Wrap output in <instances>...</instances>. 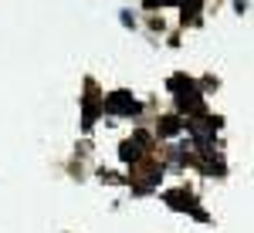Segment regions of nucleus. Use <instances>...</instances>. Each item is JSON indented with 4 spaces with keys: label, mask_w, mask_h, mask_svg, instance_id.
I'll return each mask as SVG.
<instances>
[{
    "label": "nucleus",
    "mask_w": 254,
    "mask_h": 233,
    "mask_svg": "<svg viewBox=\"0 0 254 233\" xmlns=\"http://www.w3.org/2000/svg\"><path fill=\"white\" fill-rule=\"evenodd\" d=\"M170 88L176 92V105H180V112H187V115H200V112H203V98H200V92L193 88L190 78L176 75L173 81H170Z\"/></svg>",
    "instance_id": "obj_1"
},
{
    "label": "nucleus",
    "mask_w": 254,
    "mask_h": 233,
    "mask_svg": "<svg viewBox=\"0 0 254 233\" xmlns=\"http://www.w3.org/2000/svg\"><path fill=\"white\" fill-rule=\"evenodd\" d=\"M102 112H112V115H139L142 105L129 92H112V95L102 101Z\"/></svg>",
    "instance_id": "obj_2"
},
{
    "label": "nucleus",
    "mask_w": 254,
    "mask_h": 233,
    "mask_svg": "<svg viewBox=\"0 0 254 233\" xmlns=\"http://www.w3.org/2000/svg\"><path fill=\"white\" fill-rule=\"evenodd\" d=\"M187 129H190V136H193V142L207 152L210 149V142H214V129L217 122L214 118H193V122H187Z\"/></svg>",
    "instance_id": "obj_3"
},
{
    "label": "nucleus",
    "mask_w": 254,
    "mask_h": 233,
    "mask_svg": "<svg viewBox=\"0 0 254 233\" xmlns=\"http://www.w3.org/2000/svg\"><path fill=\"white\" fill-rule=\"evenodd\" d=\"M146 142H149V136H146V132H136V139H132V142H122V145H119L122 162H129V166H132V162H139V155H142V145H146Z\"/></svg>",
    "instance_id": "obj_4"
},
{
    "label": "nucleus",
    "mask_w": 254,
    "mask_h": 233,
    "mask_svg": "<svg viewBox=\"0 0 254 233\" xmlns=\"http://www.w3.org/2000/svg\"><path fill=\"white\" fill-rule=\"evenodd\" d=\"M183 132V122L176 115H166V118H159V136H180Z\"/></svg>",
    "instance_id": "obj_5"
},
{
    "label": "nucleus",
    "mask_w": 254,
    "mask_h": 233,
    "mask_svg": "<svg viewBox=\"0 0 254 233\" xmlns=\"http://www.w3.org/2000/svg\"><path fill=\"white\" fill-rule=\"evenodd\" d=\"M166 203H170L173 210H193V199L183 193V189H176V193H166Z\"/></svg>",
    "instance_id": "obj_6"
},
{
    "label": "nucleus",
    "mask_w": 254,
    "mask_h": 233,
    "mask_svg": "<svg viewBox=\"0 0 254 233\" xmlns=\"http://www.w3.org/2000/svg\"><path fill=\"white\" fill-rule=\"evenodd\" d=\"M180 7H183V20L187 17H196V10H200V0H176Z\"/></svg>",
    "instance_id": "obj_7"
},
{
    "label": "nucleus",
    "mask_w": 254,
    "mask_h": 233,
    "mask_svg": "<svg viewBox=\"0 0 254 233\" xmlns=\"http://www.w3.org/2000/svg\"><path fill=\"white\" fill-rule=\"evenodd\" d=\"M95 115H98V105L92 101V98H88V101H85V129H92V122H95Z\"/></svg>",
    "instance_id": "obj_8"
},
{
    "label": "nucleus",
    "mask_w": 254,
    "mask_h": 233,
    "mask_svg": "<svg viewBox=\"0 0 254 233\" xmlns=\"http://www.w3.org/2000/svg\"><path fill=\"white\" fill-rule=\"evenodd\" d=\"M146 7H170V3H176V0H142Z\"/></svg>",
    "instance_id": "obj_9"
}]
</instances>
